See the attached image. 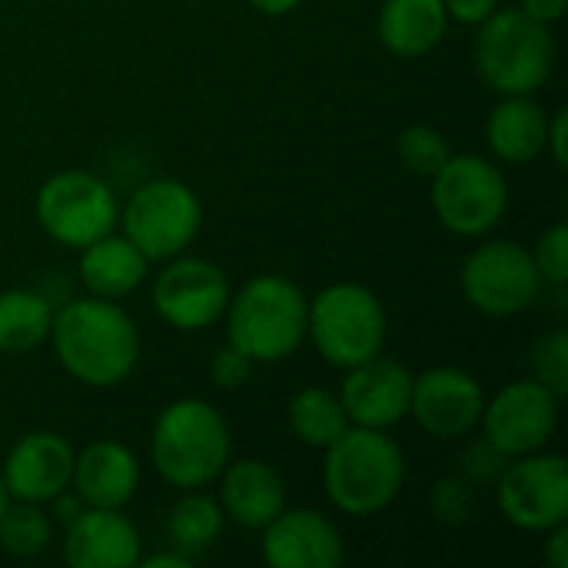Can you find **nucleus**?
<instances>
[{"label": "nucleus", "instance_id": "obj_1", "mask_svg": "<svg viewBox=\"0 0 568 568\" xmlns=\"http://www.w3.org/2000/svg\"><path fill=\"white\" fill-rule=\"evenodd\" d=\"M50 343L60 366L93 389L120 386L140 363V329L116 300H70L53 313Z\"/></svg>", "mask_w": 568, "mask_h": 568}, {"label": "nucleus", "instance_id": "obj_2", "mask_svg": "<svg viewBox=\"0 0 568 568\" xmlns=\"http://www.w3.org/2000/svg\"><path fill=\"white\" fill-rule=\"evenodd\" d=\"M406 483V456L386 429L349 426L333 446H326L323 486L326 499L356 519L376 516L399 496Z\"/></svg>", "mask_w": 568, "mask_h": 568}, {"label": "nucleus", "instance_id": "obj_3", "mask_svg": "<svg viewBox=\"0 0 568 568\" xmlns=\"http://www.w3.org/2000/svg\"><path fill=\"white\" fill-rule=\"evenodd\" d=\"M150 459L163 483L176 489H203L220 479L230 463V426L206 399L170 403L150 433Z\"/></svg>", "mask_w": 568, "mask_h": 568}, {"label": "nucleus", "instance_id": "obj_4", "mask_svg": "<svg viewBox=\"0 0 568 568\" xmlns=\"http://www.w3.org/2000/svg\"><path fill=\"white\" fill-rule=\"evenodd\" d=\"M306 313L310 300L303 286L290 276L263 273L253 276L226 306L230 343L243 349L256 366L290 359L306 339Z\"/></svg>", "mask_w": 568, "mask_h": 568}, {"label": "nucleus", "instance_id": "obj_5", "mask_svg": "<svg viewBox=\"0 0 568 568\" xmlns=\"http://www.w3.org/2000/svg\"><path fill=\"white\" fill-rule=\"evenodd\" d=\"M556 67V40L549 23L532 20L526 10H493L476 33V70L503 97L536 93Z\"/></svg>", "mask_w": 568, "mask_h": 568}, {"label": "nucleus", "instance_id": "obj_6", "mask_svg": "<svg viewBox=\"0 0 568 568\" xmlns=\"http://www.w3.org/2000/svg\"><path fill=\"white\" fill-rule=\"evenodd\" d=\"M306 336L329 366L353 369L383 353L386 310L373 290L359 283H333L310 300Z\"/></svg>", "mask_w": 568, "mask_h": 568}, {"label": "nucleus", "instance_id": "obj_7", "mask_svg": "<svg viewBox=\"0 0 568 568\" xmlns=\"http://www.w3.org/2000/svg\"><path fill=\"white\" fill-rule=\"evenodd\" d=\"M433 210L439 223L456 236H486L496 230L509 210L506 173L479 156H449L433 176Z\"/></svg>", "mask_w": 568, "mask_h": 568}, {"label": "nucleus", "instance_id": "obj_8", "mask_svg": "<svg viewBox=\"0 0 568 568\" xmlns=\"http://www.w3.org/2000/svg\"><path fill=\"white\" fill-rule=\"evenodd\" d=\"M116 220L146 260H173L196 240L203 206L186 183L160 176L136 186Z\"/></svg>", "mask_w": 568, "mask_h": 568}, {"label": "nucleus", "instance_id": "obj_9", "mask_svg": "<svg viewBox=\"0 0 568 568\" xmlns=\"http://www.w3.org/2000/svg\"><path fill=\"white\" fill-rule=\"evenodd\" d=\"M459 283L473 310L493 320H506L529 310L546 286L532 250L513 240H489L476 246L463 263Z\"/></svg>", "mask_w": 568, "mask_h": 568}, {"label": "nucleus", "instance_id": "obj_10", "mask_svg": "<svg viewBox=\"0 0 568 568\" xmlns=\"http://www.w3.org/2000/svg\"><path fill=\"white\" fill-rule=\"evenodd\" d=\"M33 210L43 233L73 250H83L87 243L106 236L120 216L113 190L87 170L53 173L40 186Z\"/></svg>", "mask_w": 568, "mask_h": 568}, {"label": "nucleus", "instance_id": "obj_11", "mask_svg": "<svg viewBox=\"0 0 568 568\" xmlns=\"http://www.w3.org/2000/svg\"><path fill=\"white\" fill-rule=\"evenodd\" d=\"M496 503L506 523L523 532H546L568 523V463L546 449L516 456L496 479Z\"/></svg>", "mask_w": 568, "mask_h": 568}, {"label": "nucleus", "instance_id": "obj_12", "mask_svg": "<svg viewBox=\"0 0 568 568\" xmlns=\"http://www.w3.org/2000/svg\"><path fill=\"white\" fill-rule=\"evenodd\" d=\"M226 273L200 256H173L153 280V310L180 333L210 329L230 306Z\"/></svg>", "mask_w": 568, "mask_h": 568}, {"label": "nucleus", "instance_id": "obj_13", "mask_svg": "<svg viewBox=\"0 0 568 568\" xmlns=\"http://www.w3.org/2000/svg\"><path fill=\"white\" fill-rule=\"evenodd\" d=\"M559 403L562 399L539 379L509 383L483 406V436L506 459L539 453L556 436Z\"/></svg>", "mask_w": 568, "mask_h": 568}, {"label": "nucleus", "instance_id": "obj_14", "mask_svg": "<svg viewBox=\"0 0 568 568\" xmlns=\"http://www.w3.org/2000/svg\"><path fill=\"white\" fill-rule=\"evenodd\" d=\"M486 393L479 379L459 366H436L413 379L409 413L416 423L439 439H459L483 419Z\"/></svg>", "mask_w": 568, "mask_h": 568}, {"label": "nucleus", "instance_id": "obj_15", "mask_svg": "<svg viewBox=\"0 0 568 568\" xmlns=\"http://www.w3.org/2000/svg\"><path fill=\"white\" fill-rule=\"evenodd\" d=\"M413 373L399 359H386L383 353L346 369L339 403L349 416V426L363 429H393L409 416L413 399Z\"/></svg>", "mask_w": 568, "mask_h": 568}, {"label": "nucleus", "instance_id": "obj_16", "mask_svg": "<svg viewBox=\"0 0 568 568\" xmlns=\"http://www.w3.org/2000/svg\"><path fill=\"white\" fill-rule=\"evenodd\" d=\"M73 446L50 433V429H37L20 436L0 469L3 489L10 499L20 503H50L57 493L70 489V476H73Z\"/></svg>", "mask_w": 568, "mask_h": 568}, {"label": "nucleus", "instance_id": "obj_17", "mask_svg": "<svg viewBox=\"0 0 568 568\" xmlns=\"http://www.w3.org/2000/svg\"><path fill=\"white\" fill-rule=\"evenodd\" d=\"M260 532L270 568H339L346 559L339 529L316 509H283Z\"/></svg>", "mask_w": 568, "mask_h": 568}, {"label": "nucleus", "instance_id": "obj_18", "mask_svg": "<svg viewBox=\"0 0 568 568\" xmlns=\"http://www.w3.org/2000/svg\"><path fill=\"white\" fill-rule=\"evenodd\" d=\"M140 532L120 509L87 506L63 536L70 568H130L140 562Z\"/></svg>", "mask_w": 568, "mask_h": 568}, {"label": "nucleus", "instance_id": "obj_19", "mask_svg": "<svg viewBox=\"0 0 568 568\" xmlns=\"http://www.w3.org/2000/svg\"><path fill=\"white\" fill-rule=\"evenodd\" d=\"M70 486L93 509H123L140 489V459L123 443H90L73 456Z\"/></svg>", "mask_w": 568, "mask_h": 568}, {"label": "nucleus", "instance_id": "obj_20", "mask_svg": "<svg viewBox=\"0 0 568 568\" xmlns=\"http://www.w3.org/2000/svg\"><path fill=\"white\" fill-rule=\"evenodd\" d=\"M220 479L223 516L243 529H263L286 509V483L263 459L226 463Z\"/></svg>", "mask_w": 568, "mask_h": 568}, {"label": "nucleus", "instance_id": "obj_21", "mask_svg": "<svg viewBox=\"0 0 568 568\" xmlns=\"http://www.w3.org/2000/svg\"><path fill=\"white\" fill-rule=\"evenodd\" d=\"M146 266L150 260L120 233H106L93 243H87L80 250V283L87 286L90 296H100V300H123L130 296L133 290L143 286L146 280Z\"/></svg>", "mask_w": 568, "mask_h": 568}, {"label": "nucleus", "instance_id": "obj_22", "mask_svg": "<svg viewBox=\"0 0 568 568\" xmlns=\"http://www.w3.org/2000/svg\"><path fill=\"white\" fill-rule=\"evenodd\" d=\"M449 17L443 0H383L376 37L393 57H426L446 37Z\"/></svg>", "mask_w": 568, "mask_h": 568}, {"label": "nucleus", "instance_id": "obj_23", "mask_svg": "<svg viewBox=\"0 0 568 568\" xmlns=\"http://www.w3.org/2000/svg\"><path fill=\"white\" fill-rule=\"evenodd\" d=\"M546 130H549V113L532 93L519 97H503V103L489 113L486 120V140L489 150L503 163H532L546 150Z\"/></svg>", "mask_w": 568, "mask_h": 568}, {"label": "nucleus", "instance_id": "obj_24", "mask_svg": "<svg viewBox=\"0 0 568 568\" xmlns=\"http://www.w3.org/2000/svg\"><path fill=\"white\" fill-rule=\"evenodd\" d=\"M53 306L33 290H3L0 293V353L23 356L50 339Z\"/></svg>", "mask_w": 568, "mask_h": 568}, {"label": "nucleus", "instance_id": "obj_25", "mask_svg": "<svg viewBox=\"0 0 568 568\" xmlns=\"http://www.w3.org/2000/svg\"><path fill=\"white\" fill-rule=\"evenodd\" d=\"M286 419H290L293 436H296L303 446H313V449L333 446V443L349 429V416H346L339 396L329 393V389H320V386L300 389V393L290 399Z\"/></svg>", "mask_w": 568, "mask_h": 568}, {"label": "nucleus", "instance_id": "obj_26", "mask_svg": "<svg viewBox=\"0 0 568 568\" xmlns=\"http://www.w3.org/2000/svg\"><path fill=\"white\" fill-rule=\"evenodd\" d=\"M223 523H226V516H223L220 499L186 489V496L170 513V539L180 552H186L193 559V556L213 549V542L223 532Z\"/></svg>", "mask_w": 568, "mask_h": 568}, {"label": "nucleus", "instance_id": "obj_27", "mask_svg": "<svg viewBox=\"0 0 568 568\" xmlns=\"http://www.w3.org/2000/svg\"><path fill=\"white\" fill-rule=\"evenodd\" d=\"M53 523L37 503L10 499L0 513V549L13 559H33L50 546Z\"/></svg>", "mask_w": 568, "mask_h": 568}, {"label": "nucleus", "instance_id": "obj_28", "mask_svg": "<svg viewBox=\"0 0 568 568\" xmlns=\"http://www.w3.org/2000/svg\"><path fill=\"white\" fill-rule=\"evenodd\" d=\"M396 156H399L403 170L429 180L453 156V150H449V140L443 130H436L429 123H413L396 136Z\"/></svg>", "mask_w": 568, "mask_h": 568}, {"label": "nucleus", "instance_id": "obj_29", "mask_svg": "<svg viewBox=\"0 0 568 568\" xmlns=\"http://www.w3.org/2000/svg\"><path fill=\"white\" fill-rule=\"evenodd\" d=\"M429 509L443 526H466L476 513V486L463 476H446L433 486Z\"/></svg>", "mask_w": 568, "mask_h": 568}, {"label": "nucleus", "instance_id": "obj_30", "mask_svg": "<svg viewBox=\"0 0 568 568\" xmlns=\"http://www.w3.org/2000/svg\"><path fill=\"white\" fill-rule=\"evenodd\" d=\"M532 379L549 386L559 399L568 393V333L556 329L532 349Z\"/></svg>", "mask_w": 568, "mask_h": 568}, {"label": "nucleus", "instance_id": "obj_31", "mask_svg": "<svg viewBox=\"0 0 568 568\" xmlns=\"http://www.w3.org/2000/svg\"><path fill=\"white\" fill-rule=\"evenodd\" d=\"M532 260H536V266H539V276H542V283H549V286H566L568 283V226L566 223H552L542 236H539V243H536V250H532Z\"/></svg>", "mask_w": 568, "mask_h": 568}, {"label": "nucleus", "instance_id": "obj_32", "mask_svg": "<svg viewBox=\"0 0 568 568\" xmlns=\"http://www.w3.org/2000/svg\"><path fill=\"white\" fill-rule=\"evenodd\" d=\"M253 369H256V363L243 349H236L233 343L220 346L213 353V359H210V379H213L216 389H226V393L246 386L250 376H253Z\"/></svg>", "mask_w": 568, "mask_h": 568}, {"label": "nucleus", "instance_id": "obj_33", "mask_svg": "<svg viewBox=\"0 0 568 568\" xmlns=\"http://www.w3.org/2000/svg\"><path fill=\"white\" fill-rule=\"evenodd\" d=\"M459 476L463 479H469L476 489L479 486H486V483H496L499 476H503V469H506V456L483 436V443H476V446H469L463 456H459Z\"/></svg>", "mask_w": 568, "mask_h": 568}, {"label": "nucleus", "instance_id": "obj_34", "mask_svg": "<svg viewBox=\"0 0 568 568\" xmlns=\"http://www.w3.org/2000/svg\"><path fill=\"white\" fill-rule=\"evenodd\" d=\"M443 7H446L449 20L466 23V27H479L499 7V0H443Z\"/></svg>", "mask_w": 568, "mask_h": 568}, {"label": "nucleus", "instance_id": "obj_35", "mask_svg": "<svg viewBox=\"0 0 568 568\" xmlns=\"http://www.w3.org/2000/svg\"><path fill=\"white\" fill-rule=\"evenodd\" d=\"M566 123H568V110L559 106L552 116H549V130H546V150L552 153L556 166H566L568 163V143H566Z\"/></svg>", "mask_w": 568, "mask_h": 568}, {"label": "nucleus", "instance_id": "obj_36", "mask_svg": "<svg viewBox=\"0 0 568 568\" xmlns=\"http://www.w3.org/2000/svg\"><path fill=\"white\" fill-rule=\"evenodd\" d=\"M546 562L552 568H568V523L546 529Z\"/></svg>", "mask_w": 568, "mask_h": 568}, {"label": "nucleus", "instance_id": "obj_37", "mask_svg": "<svg viewBox=\"0 0 568 568\" xmlns=\"http://www.w3.org/2000/svg\"><path fill=\"white\" fill-rule=\"evenodd\" d=\"M50 503H53V519H57L60 526H70V523H73V519H77V516H80V513L87 509V503H83V499H80L77 493L70 496L67 489H63V493H57V496H53Z\"/></svg>", "mask_w": 568, "mask_h": 568}, {"label": "nucleus", "instance_id": "obj_38", "mask_svg": "<svg viewBox=\"0 0 568 568\" xmlns=\"http://www.w3.org/2000/svg\"><path fill=\"white\" fill-rule=\"evenodd\" d=\"M566 3L568 0H523L519 10H526L539 23H556L566 13Z\"/></svg>", "mask_w": 568, "mask_h": 568}, {"label": "nucleus", "instance_id": "obj_39", "mask_svg": "<svg viewBox=\"0 0 568 568\" xmlns=\"http://www.w3.org/2000/svg\"><path fill=\"white\" fill-rule=\"evenodd\" d=\"M140 562H143V568H190L193 559L176 549V552H156V556H146V559L140 556Z\"/></svg>", "mask_w": 568, "mask_h": 568}, {"label": "nucleus", "instance_id": "obj_40", "mask_svg": "<svg viewBox=\"0 0 568 568\" xmlns=\"http://www.w3.org/2000/svg\"><path fill=\"white\" fill-rule=\"evenodd\" d=\"M253 10H260L263 17H286V13H293L303 0H246Z\"/></svg>", "mask_w": 568, "mask_h": 568}, {"label": "nucleus", "instance_id": "obj_41", "mask_svg": "<svg viewBox=\"0 0 568 568\" xmlns=\"http://www.w3.org/2000/svg\"><path fill=\"white\" fill-rule=\"evenodd\" d=\"M7 503H10V496H7V489H3V479H0V513L7 509Z\"/></svg>", "mask_w": 568, "mask_h": 568}]
</instances>
